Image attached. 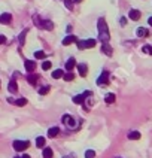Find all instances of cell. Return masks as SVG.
<instances>
[{
  "mask_svg": "<svg viewBox=\"0 0 152 158\" xmlns=\"http://www.w3.org/2000/svg\"><path fill=\"white\" fill-rule=\"evenodd\" d=\"M27 81H29V82H30L32 85H36V82H38V78H36V76H35L33 73H30V75L27 76Z\"/></svg>",
  "mask_w": 152,
  "mask_h": 158,
  "instance_id": "23",
  "label": "cell"
},
{
  "mask_svg": "<svg viewBox=\"0 0 152 158\" xmlns=\"http://www.w3.org/2000/svg\"><path fill=\"white\" fill-rule=\"evenodd\" d=\"M11 21H12V15H11V14L5 12V14L0 15V23H2V24H9Z\"/></svg>",
  "mask_w": 152,
  "mask_h": 158,
  "instance_id": "7",
  "label": "cell"
},
{
  "mask_svg": "<svg viewBox=\"0 0 152 158\" xmlns=\"http://www.w3.org/2000/svg\"><path fill=\"white\" fill-rule=\"evenodd\" d=\"M42 69H43V70H48V69H51V61H43V64H42Z\"/></svg>",
  "mask_w": 152,
  "mask_h": 158,
  "instance_id": "32",
  "label": "cell"
},
{
  "mask_svg": "<svg viewBox=\"0 0 152 158\" xmlns=\"http://www.w3.org/2000/svg\"><path fill=\"white\" fill-rule=\"evenodd\" d=\"M96 157V152L93 151V149H88L87 152H85V158H94Z\"/></svg>",
  "mask_w": 152,
  "mask_h": 158,
  "instance_id": "27",
  "label": "cell"
},
{
  "mask_svg": "<svg viewBox=\"0 0 152 158\" xmlns=\"http://www.w3.org/2000/svg\"><path fill=\"white\" fill-rule=\"evenodd\" d=\"M63 75H64V72H63L61 69H57V70H54V72H52V78H54V79L63 78Z\"/></svg>",
  "mask_w": 152,
  "mask_h": 158,
  "instance_id": "16",
  "label": "cell"
},
{
  "mask_svg": "<svg viewBox=\"0 0 152 158\" xmlns=\"http://www.w3.org/2000/svg\"><path fill=\"white\" fill-rule=\"evenodd\" d=\"M102 51H103V54H108V55H112V48L108 45V43H103V46H102Z\"/></svg>",
  "mask_w": 152,
  "mask_h": 158,
  "instance_id": "18",
  "label": "cell"
},
{
  "mask_svg": "<svg viewBox=\"0 0 152 158\" xmlns=\"http://www.w3.org/2000/svg\"><path fill=\"white\" fill-rule=\"evenodd\" d=\"M63 121H64V124H66L69 128H75V119L72 118V117L64 115V117H63Z\"/></svg>",
  "mask_w": 152,
  "mask_h": 158,
  "instance_id": "8",
  "label": "cell"
},
{
  "mask_svg": "<svg viewBox=\"0 0 152 158\" xmlns=\"http://www.w3.org/2000/svg\"><path fill=\"white\" fill-rule=\"evenodd\" d=\"M76 66V63H75V58H69L67 61H66V69L69 70V72H72V69Z\"/></svg>",
  "mask_w": 152,
  "mask_h": 158,
  "instance_id": "13",
  "label": "cell"
},
{
  "mask_svg": "<svg viewBox=\"0 0 152 158\" xmlns=\"http://www.w3.org/2000/svg\"><path fill=\"white\" fill-rule=\"evenodd\" d=\"M36 146H38V148H43V146H45V137L39 136L38 139H36Z\"/></svg>",
  "mask_w": 152,
  "mask_h": 158,
  "instance_id": "20",
  "label": "cell"
},
{
  "mask_svg": "<svg viewBox=\"0 0 152 158\" xmlns=\"http://www.w3.org/2000/svg\"><path fill=\"white\" fill-rule=\"evenodd\" d=\"M78 70H79V75H81V76H87V73H88V66H87L85 63H81V64L78 66Z\"/></svg>",
  "mask_w": 152,
  "mask_h": 158,
  "instance_id": "9",
  "label": "cell"
},
{
  "mask_svg": "<svg viewBox=\"0 0 152 158\" xmlns=\"http://www.w3.org/2000/svg\"><path fill=\"white\" fill-rule=\"evenodd\" d=\"M15 105H17V106H24V105H27V100H26V99H18V100L15 102Z\"/></svg>",
  "mask_w": 152,
  "mask_h": 158,
  "instance_id": "28",
  "label": "cell"
},
{
  "mask_svg": "<svg viewBox=\"0 0 152 158\" xmlns=\"http://www.w3.org/2000/svg\"><path fill=\"white\" fill-rule=\"evenodd\" d=\"M52 149L51 148H45L43 149V158H52Z\"/></svg>",
  "mask_w": 152,
  "mask_h": 158,
  "instance_id": "19",
  "label": "cell"
},
{
  "mask_svg": "<svg viewBox=\"0 0 152 158\" xmlns=\"http://www.w3.org/2000/svg\"><path fill=\"white\" fill-rule=\"evenodd\" d=\"M5 42H6V38H5L3 35H0V45H2V43H5Z\"/></svg>",
  "mask_w": 152,
  "mask_h": 158,
  "instance_id": "33",
  "label": "cell"
},
{
  "mask_svg": "<svg viewBox=\"0 0 152 158\" xmlns=\"http://www.w3.org/2000/svg\"><path fill=\"white\" fill-rule=\"evenodd\" d=\"M20 158H30V155H27V154H24L23 157H20Z\"/></svg>",
  "mask_w": 152,
  "mask_h": 158,
  "instance_id": "35",
  "label": "cell"
},
{
  "mask_svg": "<svg viewBox=\"0 0 152 158\" xmlns=\"http://www.w3.org/2000/svg\"><path fill=\"white\" fill-rule=\"evenodd\" d=\"M73 2H76V3H81V2H82V0H73Z\"/></svg>",
  "mask_w": 152,
  "mask_h": 158,
  "instance_id": "37",
  "label": "cell"
},
{
  "mask_svg": "<svg viewBox=\"0 0 152 158\" xmlns=\"http://www.w3.org/2000/svg\"><path fill=\"white\" fill-rule=\"evenodd\" d=\"M58 133H60V128H58V127H52V128L48 130V136H49V137H55Z\"/></svg>",
  "mask_w": 152,
  "mask_h": 158,
  "instance_id": "14",
  "label": "cell"
},
{
  "mask_svg": "<svg viewBox=\"0 0 152 158\" xmlns=\"http://www.w3.org/2000/svg\"><path fill=\"white\" fill-rule=\"evenodd\" d=\"M143 52L151 54V55H152V46H151V45H145V46H143Z\"/></svg>",
  "mask_w": 152,
  "mask_h": 158,
  "instance_id": "31",
  "label": "cell"
},
{
  "mask_svg": "<svg viewBox=\"0 0 152 158\" xmlns=\"http://www.w3.org/2000/svg\"><path fill=\"white\" fill-rule=\"evenodd\" d=\"M105 100H106V103H114L115 102V94H112V93H109V94H106V97H105Z\"/></svg>",
  "mask_w": 152,
  "mask_h": 158,
  "instance_id": "22",
  "label": "cell"
},
{
  "mask_svg": "<svg viewBox=\"0 0 152 158\" xmlns=\"http://www.w3.org/2000/svg\"><path fill=\"white\" fill-rule=\"evenodd\" d=\"M27 33H29V29H26V30L20 35V42H21V43H24V42H26V35H27Z\"/></svg>",
  "mask_w": 152,
  "mask_h": 158,
  "instance_id": "26",
  "label": "cell"
},
{
  "mask_svg": "<svg viewBox=\"0 0 152 158\" xmlns=\"http://www.w3.org/2000/svg\"><path fill=\"white\" fill-rule=\"evenodd\" d=\"M15 158H20V157H15Z\"/></svg>",
  "mask_w": 152,
  "mask_h": 158,
  "instance_id": "38",
  "label": "cell"
},
{
  "mask_svg": "<svg viewBox=\"0 0 152 158\" xmlns=\"http://www.w3.org/2000/svg\"><path fill=\"white\" fill-rule=\"evenodd\" d=\"M8 90L12 93V94H15L17 91H18V87H17V82H15V78L12 79L11 82H9V87H8Z\"/></svg>",
  "mask_w": 152,
  "mask_h": 158,
  "instance_id": "12",
  "label": "cell"
},
{
  "mask_svg": "<svg viewBox=\"0 0 152 158\" xmlns=\"http://www.w3.org/2000/svg\"><path fill=\"white\" fill-rule=\"evenodd\" d=\"M148 23H149V26H152V17L149 18V20H148Z\"/></svg>",
  "mask_w": 152,
  "mask_h": 158,
  "instance_id": "36",
  "label": "cell"
},
{
  "mask_svg": "<svg viewBox=\"0 0 152 158\" xmlns=\"http://www.w3.org/2000/svg\"><path fill=\"white\" fill-rule=\"evenodd\" d=\"M99 35H100V39L103 40V43H106L109 40V30H108V24H106L105 18L99 20Z\"/></svg>",
  "mask_w": 152,
  "mask_h": 158,
  "instance_id": "1",
  "label": "cell"
},
{
  "mask_svg": "<svg viewBox=\"0 0 152 158\" xmlns=\"http://www.w3.org/2000/svg\"><path fill=\"white\" fill-rule=\"evenodd\" d=\"M64 5H66V8L67 9H73V0H64Z\"/></svg>",
  "mask_w": 152,
  "mask_h": 158,
  "instance_id": "29",
  "label": "cell"
},
{
  "mask_svg": "<svg viewBox=\"0 0 152 158\" xmlns=\"http://www.w3.org/2000/svg\"><path fill=\"white\" fill-rule=\"evenodd\" d=\"M90 94H91V93L87 91V93H84V94H78V96H75V97H73V103H76V105H82L84 100L87 99V96H90Z\"/></svg>",
  "mask_w": 152,
  "mask_h": 158,
  "instance_id": "5",
  "label": "cell"
},
{
  "mask_svg": "<svg viewBox=\"0 0 152 158\" xmlns=\"http://www.w3.org/2000/svg\"><path fill=\"white\" fill-rule=\"evenodd\" d=\"M75 42H78V39H76L75 36H66V38L63 39V45L67 46V45H72V43H75Z\"/></svg>",
  "mask_w": 152,
  "mask_h": 158,
  "instance_id": "10",
  "label": "cell"
},
{
  "mask_svg": "<svg viewBox=\"0 0 152 158\" xmlns=\"http://www.w3.org/2000/svg\"><path fill=\"white\" fill-rule=\"evenodd\" d=\"M139 18H140V12H139L137 9H131V11H130V20L137 21Z\"/></svg>",
  "mask_w": 152,
  "mask_h": 158,
  "instance_id": "11",
  "label": "cell"
},
{
  "mask_svg": "<svg viewBox=\"0 0 152 158\" xmlns=\"http://www.w3.org/2000/svg\"><path fill=\"white\" fill-rule=\"evenodd\" d=\"M35 58H36V60H43V58H45V52H43V51H36V52H35Z\"/></svg>",
  "mask_w": 152,
  "mask_h": 158,
  "instance_id": "24",
  "label": "cell"
},
{
  "mask_svg": "<svg viewBox=\"0 0 152 158\" xmlns=\"http://www.w3.org/2000/svg\"><path fill=\"white\" fill-rule=\"evenodd\" d=\"M29 146H30V142H27V140H15L14 142V149L18 151V152L26 151Z\"/></svg>",
  "mask_w": 152,
  "mask_h": 158,
  "instance_id": "2",
  "label": "cell"
},
{
  "mask_svg": "<svg viewBox=\"0 0 152 158\" xmlns=\"http://www.w3.org/2000/svg\"><path fill=\"white\" fill-rule=\"evenodd\" d=\"M49 93V87H42V88H39V94L40 96H45V94H48Z\"/></svg>",
  "mask_w": 152,
  "mask_h": 158,
  "instance_id": "25",
  "label": "cell"
},
{
  "mask_svg": "<svg viewBox=\"0 0 152 158\" xmlns=\"http://www.w3.org/2000/svg\"><path fill=\"white\" fill-rule=\"evenodd\" d=\"M40 27L48 29V30H52V29H54V24H52L51 21H42V23H40Z\"/></svg>",
  "mask_w": 152,
  "mask_h": 158,
  "instance_id": "17",
  "label": "cell"
},
{
  "mask_svg": "<svg viewBox=\"0 0 152 158\" xmlns=\"http://www.w3.org/2000/svg\"><path fill=\"white\" fill-rule=\"evenodd\" d=\"M108 84H109V73H108V72H103V73L100 75V78L97 79V85L105 87V85H108Z\"/></svg>",
  "mask_w": 152,
  "mask_h": 158,
  "instance_id": "4",
  "label": "cell"
},
{
  "mask_svg": "<svg viewBox=\"0 0 152 158\" xmlns=\"http://www.w3.org/2000/svg\"><path fill=\"white\" fill-rule=\"evenodd\" d=\"M137 36L139 38H145V36H148V30L146 29H137Z\"/></svg>",
  "mask_w": 152,
  "mask_h": 158,
  "instance_id": "21",
  "label": "cell"
},
{
  "mask_svg": "<svg viewBox=\"0 0 152 158\" xmlns=\"http://www.w3.org/2000/svg\"><path fill=\"white\" fill-rule=\"evenodd\" d=\"M96 39H88V40H78V48L79 49H87V48H94L96 46Z\"/></svg>",
  "mask_w": 152,
  "mask_h": 158,
  "instance_id": "3",
  "label": "cell"
},
{
  "mask_svg": "<svg viewBox=\"0 0 152 158\" xmlns=\"http://www.w3.org/2000/svg\"><path fill=\"white\" fill-rule=\"evenodd\" d=\"M128 139L130 140H139L140 139V133L139 131H131V133H128Z\"/></svg>",
  "mask_w": 152,
  "mask_h": 158,
  "instance_id": "15",
  "label": "cell"
},
{
  "mask_svg": "<svg viewBox=\"0 0 152 158\" xmlns=\"http://www.w3.org/2000/svg\"><path fill=\"white\" fill-rule=\"evenodd\" d=\"M24 67H26V70H27L29 73H32V72H35V69H36V61L26 60V61H24Z\"/></svg>",
  "mask_w": 152,
  "mask_h": 158,
  "instance_id": "6",
  "label": "cell"
},
{
  "mask_svg": "<svg viewBox=\"0 0 152 158\" xmlns=\"http://www.w3.org/2000/svg\"><path fill=\"white\" fill-rule=\"evenodd\" d=\"M121 24L125 26V24H127V20H125V18H121Z\"/></svg>",
  "mask_w": 152,
  "mask_h": 158,
  "instance_id": "34",
  "label": "cell"
},
{
  "mask_svg": "<svg viewBox=\"0 0 152 158\" xmlns=\"http://www.w3.org/2000/svg\"><path fill=\"white\" fill-rule=\"evenodd\" d=\"M63 78H64V81H67V82H69V81H72V79H73V73H72V72L64 73V75H63Z\"/></svg>",
  "mask_w": 152,
  "mask_h": 158,
  "instance_id": "30",
  "label": "cell"
}]
</instances>
